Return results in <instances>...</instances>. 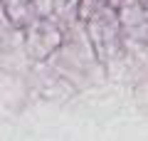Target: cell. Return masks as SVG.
I'll return each instance as SVG.
<instances>
[{"label":"cell","mask_w":148,"mask_h":141,"mask_svg":"<svg viewBox=\"0 0 148 141\" xmlns=\"http://www.w3.org/2000/svg\"><path fill=\"white\" fill-rule=\"evenodd\" d=\"M69 0H32L35 17H54L59 10H64Z\"/></svg>","instance_id":"cell-2"},{"label":"cell","mask_w":148,"mask_h":141,"mask_svg":"<svg viewBox=\"0 0 148 141\" xmlns=\"http://www.w3.org/2000/svg\"><path fill=\"white\" fill-rule=\"evenodd\" d=\"M8 30H12V25H10V20H8L5 10H3V3H0V35H5Z\"/></svg>","instance_id":"cell-3"},{"label":"cell","mask_w":148,"mask_h":141,"mask_svg":"<svg viewBox=\"0 0 148 141\" xmlns=\"http://www.w3.org/2000/svg\"><path fill=\"white\" fill-rule=\"evenodd\" d=\"M22 32H25V37H22L25 55L35 62H47L49 57H54V52L64 40L62 27L54 17H32L22 27Z\"/></svg>","instance_id":"cell-1"}]
</instances>
